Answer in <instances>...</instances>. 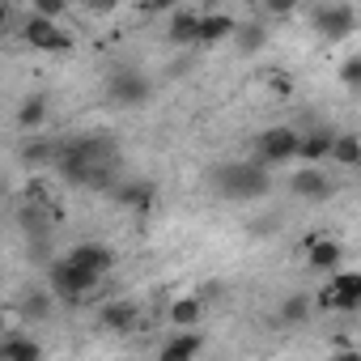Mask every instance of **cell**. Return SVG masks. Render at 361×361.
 <instances>
[{
    "label": "cell",
    "instance_id": "cell-1",
    "mask_svg": "<svg viewBox=\"0 0 361 361\" xmlns=\"http://www.w3.org/2000/svg\"><path fill=\"white\" fill-rule=\"evenodd\" d=\"M213 183H217V196H226V200H255V196H268L272 178H268V166H259L251 157V161H226V166H217Z\"/></svg>",
    "mask_w": 361,
    "mask_h": 361
},
{
    "label": "cell",
    "instance_id": "cell-2",
    "mask_svg": "<svg viewBox=\"0 0 361 361\" xmlns=\"http://www.w3.org/2000/svg\"><path fill=\"white\" fill-rule=\"evenodd\" d=\"M98 285H102V276H94L90 268L73 264L68 255L47 264V289L56 293V302H90L98 293Z\"/></svg>",
    "mask_w": 361,
    "mask_h": 361
},
{
    "label": "cell",
    "instance_id": "cell-3",
    "mask_svg": "<svg viewBox=\"0 0 361 361\" xmlns=\"http://www.w3.org/2000/svg\"><path fill=\"white\" fill-rule=\"evenodd\" d=\"M319 310H336V314H353L361 310V272L353 268H336L327 272V285L310 298Z\"/></svg>",
    "mask_w": 361,
    "mask_h": 361
},
{
    "label": "cell",
    "instance_id": "cell-4",
    "mask_svg": "<svg viewBox=\"0 0 361 361\" xmlns=\"http://www.w3.org/2000/svg\"><path fill=\"white\" fill-rule=\"evenodd\" d=\"M22 43L30 51H47V56H68L73 51V39L64 35V26L56 18H43V13H30L22 22Z\"/></svg>",
    "mask_w": 361,
    "mask_h": 361
},
{
    "label": "cell",
    "instance_id": "cell-5",
    "mask_svg": "<svg viewBox=\"0 0 361 361\" xmlns=\"http://www.w3.org/2000/svg\"><path fill=\"white\" fill-rule=\"evenodd\" d=\"M298 140H302L298 128L276 123V128L259 132V140H255V161H259V166H285V161L298 157Z\"/></svg>",
    "mask_w": 361,
    "mask_h": 361
},
{
    "label": "cell",
    "instance_id": "cell-6",
    "mask_svg": "<svg viewBox=\"0 0 361 361\" xmlns=\"http://www.w3.org/2000/svg\"><path fill=\"white\" fill-rule=\"evenodd\" d=\"M289 192H293L298 200L323 204V200L336 196V178H331L319 161H302V170H293V178H289Z\"/></svg>",
    "mask_w": 361,
    "mask_h": 361
},
{
    "label": "cell",
    "instance_id": "cell-7",
    "mask_svg": "<svg viewBox=\"0 0 361 361\" xmlns=\"http://www.w3.org/2000/svg\"><path fill=\"white\" fill-rule=\"evenodd\" d=\"M314 30H319L327 43L348 39V35L357 30V13H353V5H348V0H331V5L314 9Z\"/></svg>",
    "mask_w": 361,
    "mask_h": 361
},
{
    "label": "cell",
    "instance_id": "cell-8",
    "mask_svg": "<svg viewBox=\"0 0 361 361\" xmlns=\"http://www.w3.org/2000/svg\"><path fill=\"white\" fill-rule=\"evenodd\" d=\"M98 327H102V331H115V336L136 331V327H140V310H136V302H128V298H111V302H102V310H98Z\"/></svg>",
    "mask_w": 361,
    "mask_h": 361
},
{
    "label": "cell",
    "instance_id": "cell-9",
    "mask_svg": "<svg viewBox=\"0 0 361 361\" xmlns=\"http://www.w3.org/2000/svg\"><path fill=\"white\" fill-rule=\"evenodd\" d=\"M149 77L145 73H136V68H123V73H115L111 77V98L119 102V106H140V102H149Z\"/></svg>",
    "mask_w": 361,
    "mask_h": 361
},
{
    "label": "cell",
    "instance_id": "cell-10",
    "mask_svg": "<svg viewBox=\"0 0 361 361\" xmlns=\"http://www.w3.org/2000/svg\"><path fill=\"white\" fill-rule=\"evenodd\" d=\"M56 293L51 289H26L22 298H18V319L22 323H47L51 314H56Z\"/></svg>",
    "mask_w": 361,
    "mask_h": 361
},
{
    "label": "cell",
    "instance_id": "cell-11",
    "mask_svg": "<svg viewBox=\"0 0 361 361\" xmlns=\"http://www.w3.org/2000/svg\"><path fill=\"white\" fill-rule=\"evenodd\" d=\"M200 348H204V340H200L196 327H174V336H170L166 344H157V357H161V361H188V357H196Z\"/></svg>",
    "mask_w": 361,
    "mask_h": 361
},
{
    "label": "cell",
    "instance_id": "cell-12",
    "mask_svg": "<svg viewBox=\"0 0 361 361\" xmlns=\"http://www.w3.org/2000/svg\"><path fill=\"white\" fill-rule=\"evenodd\" d=\"M68 259L81 264V268H90L94 276H106V272L115 268V251H111L106 243H77V247L68 251Z\"/></svg>",
    "mask_w": 361,
    "mask_h": 361
},
{
    "label": "cell",
    "instance_id": "cell-13",
    "mask_svg": "<svg viewBox=\"0 0 361 361\" xmlns=\"http://www.w3.org/2000/svg\"><path fill=\"white\" fill-rule=\"evenodd\" d=\"M238 18L230 13H200V26H196V47H213V43H230Z\"/></svg>",
    "mask_w": 361,
    "mask_h": 361
},
{
    "label": "cell",
    "instance_id": "cell-14",
    "mask_svg": "<svg viewBox=\"0 0 361 361\" xmlns=\"http://www.w3.org/2000/svg\"><path fill=\"white\" fill-rule=\"evenodd\" d=\"M166 319H170V327H200V319H204V298H200V293H178V298L170 302Z\"/></svg>",
    "mask_w": 361,
    "mask_h": 361
},
{
    "label": "cell",
    "instance_id": "cell-15",
    "mask_svg": "<svg viewBox=\"0 0 361 361\" xmlns=\"http://www.w3.org/2000/svg\"><path fill=\"white\" fill-rule=\"evenodd\" d=\"M230 43L238 47V56H255V51H264V43H268V26H264L259 18L238 22V26H234V35H230Z\"/></svg>",
    "mask_w": 361,
    "mask_h": 361
},
{
    "label": "cell",
    "instance_id": "cell-16",
    "mask_svg": "<svg viewBox=\"0 0 361 361\" xmlns=\"http://www.w3.org/2000/svg\"><path fill=\"white\" fill-rule=\"evenodd\" d=\"M0 357H13V361H35V357H43V344H35L22 327H9L5 336H0Z\"/></svg>",
    "mask_w": 361,
    "mask_h": 361
},
{
    "label": "cell",
    "instance_id": "cell-17",
    "mask_svg": "<svg viewBox=\"0 0 361 361\" xmlns=\"http://www.w3.org/2000/svg\"><path fill=\"white\" fill-rule=\"evenodd\" d=\"M196 26H200V13L178 9V13H170V22H166V39H170L174 47H196Z\"/></svg>",
    "mask_w": 361,
    "mask_h": 361
},
{
    "label": "cell",
    "instance_id": "cell-18",
    "mask_svg": "<svg viewBox=\"0 0 361 361\" xmlns=\"http://www.w3.org/2000/svg\"><path fill=\"white\" fill-rule=\"evenodd\" d=\"M340 259H344V247H340L336 238H319V243H310V251H306V264H310L314 272H336Z\"/></svg>",
    "mask_w": 361,
    "mask_h": 361
},
{
    "label": "cell",
    "instance_id": "cell-19",
    "mask_svg": "<svg viewBox=\"0 0 361 361\" xmlns=\"http://www.w3.org/2000/svg\"><path fill=\"white\" fill-rule=\"evenodd\" d=\"M331 128H314V132H306L302 140H298V161H323L327 157V149H331Z\"/></svg>",
    "mask_w": 361,
    "mask_h": 361
},
{
    "label": "cell",
    "instance_id": "cell-20",
    "mask_svg": "<svg viewBox=\"0 0 361 361\" xmlns=\"http://www.w3.org/2000/svg\"><path fill=\"white\" fill-rule=\"evenodd\" d=\"M327 157H331L336 166L353 170V166L361 161V140H357L353 132H336V136H331V149H327Z\"/></svg>",
    "mask_w": 361,
    "mask_h": 361
},
{
    "label": "cell",
    "instance_id": "cell-21",
    "mask_svg": "<svg viewBox=\"0 0 361 361\" xmlns=\"http://www.w3.org/2000/svg\"><path fill=\"white\" fill-rule=\"evenodd\" d=\"M43 123H47V98H43V94L22 98V106H18V128H22V132H39Z\"/></svg>",
    "mask_w": 361,
    "mask_h": 361
},
{
    "label": "cell",
    "instance_id": "cell-22",
    "mask_svg": "<svg viewBox=\"0 0 361 361\" xmlns=\"http://www.w3.org/2000/svg\"><path fill=\"white\" fill-rule=\"evenodd\" d=\"M310 310H314L310 293H293V298H285V302H281V323H293V327H302V323L310 319Z\"/></svg>",
    "mask_w": 361,
    "mask_h": 361
},
{
    "label": "cell",
    "instance_id": "cell-23",
    "mask_svg": "<svg viewBox=\"0 0 361 361\" xmlns=\"http://www.w3.org/2000/svg\"><path fill=\"white\" fill-rule=\"evenodd\" d=\"M259 5V13H268V18H289V13H298L306 0H255Z\"/></svg>",
    "mask_w": 361,
    "mask_h": 361
},
{
    "label": "cell",
    "instance_id": "cell-24",
    "mask_svg": "<svg viewBox=\"0 0 361 361\" xmlns=\"http://www.w3.org/2000/svg\"><path fill=\"white\" fill-rule=\"evenodd\" d=\"M30 13H43V18H56V22H64V13H68V0H30Z\"/></svg>",
    "mask_w": 361,
    "mask_h": 361
},
{
    "label": "cell",
    "instance_id": "cell-25",
    "mask_svg": "<svg viewBox=\"0 0 361 361\" xmlns=\"http://www.w3.org/2000/svg\"><path fill=\"white\" fill-rule=\"evenodd\" d=\"M340 81H344V90H357L361 85V56H348L340 64Z\"/></svg>",
    "mask_w": 361,
    "mask_h": 361
},
{
    "label": "cell",
    "instance_id": "cell-26",
    "mask_svg": "<svg viewBox=\"0 0 361 361\" xmlns=\"http://www.w3.org/2000/svg\"><path fill=\"white\" fill-rule=\"evenodd\" d=\"M81 9H85V13H94V18H106V13H115V9H119V0H81Z\"/></svg>",
    "mask_w": 361,
    "mask_h": 361
},
{
    "label": "cell",
    "instance_id": "cell-27",
    "mask_svg": "<svg viewBox=\"0 0 361 361\" xmlns=\"http://www.w3.org/2000/svg\"><path fill=\"white\" fill-rule=\"evenodd\" d=\"M145 5H149L153 13H174V5H178V0H145Z\"/></svg>",
    "mask_w": 361,
    "mask_h": 361
},
{
    "label": "cell",
    "instance_id": "cell-28",
    "mask_svg": "<svg viewBox=\"0 0 361 361\" xmlns=\"http://www.w3.org/2000/svg\"><path fill=\"white\" fill-rule=\"evenodd\" d=\"M5 26H9V5L0 0V30H5Z\"/></svg>",
    "mask_w": 361,
    "mask_h": 361
},
{
    "label": "cell",
    "instance_id": "cell-29",
    "mask_svg": "<svg viewBox=\"0 0 361 361\" xmlns=\"http://www.w3.org/2000/svg\"><path fill=\"white\" fill-rule=\"evenodd\" d=\"M5 331H9V314H5V310H0V336H5Z\"/></svg>",
    "mask_w": 361,
    "mask_h": 361
},
{
    "label": "cell",
    "instance_id": "cell-30",
    "mask_svg": "<svg viewBox=\"0 0 361 361\" xmlns=\"http://www.w3.org/2000/svg\"><path fill=\"white\" fill-rule=\"evenodd\" d=\"M0 200H5V188H0Z\"/></svg>",
    "mask_w": 361,
    "mask_h": 361
}]
</instances>
